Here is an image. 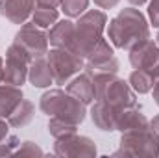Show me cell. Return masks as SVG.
I'll return each instance as SVG.
<instances>
[{"mask_svg":"<svg viewBox=\"0 0 159 158\" xmlns=\"http://www.w3.org/2000/svg\"><path fill=\"white\" fill-rule=\"evenodd\" d=\"M67 91H69L72 97H76L80 102H83V104H91V102H94V99H96L94 80L91 78L87 73L76 75L74 78L67 84Z\"/></svg>","mask_w":159,"mask_h":158,"instance_id":"cell-11","label":"cell"},{"mask_svg":"<svg viewBox=\"0 0 159 158\" xmlns=\"http://www.w3.org/2000/svg\"><path fill=\"white\" fill-rule=\"evenodd\" d=\"M35 4H44V6L57 7V6H61V0H35Z\"/></svg>","mask_w":159,"mask_h":158,"instance_id":"cell-25","label":"cell"},{"mask_svg":"<svg viewBox=\"0 0 159 158\" xmlns=\"http://www.w3.org/2000/svg\"><path fill=\"white\" fill-rule=\"evenodd\" d=\"M57 21H59V11H57V7L44 6V4H35V9H34V13H32V22H34V24H37L39 28L46 30V28H52Z\"/></svg>","mask_w":159,"mask_h":158,"instance_id":"cell-15","label":"cell"},{"mask_svg":"<svg viewBox=\"0 0 159 158\" xmlns=\"http://www.w3.org/2000/svg\"><path fill=\"white\" fill-rule=\"evenodd\" d=\"M32 62L34 60L28 56V52L24 48L11 43V47L6 52V65H4V80L2 82L20 87L28 78V71H30Z\"/></svg>","mask_w":159,"mask_h":158,"instance_id":"cell-6","label":"cell"},{"mask_svg":"<svg viewBox=\"0 0 159 158\" xmlns=\"http://www.w3.org/2000/svg\"><path fill=\"white\" fill-rule=\"evenodd\" d=\"M7 132H9V123L0 117V141H2V140H6V138L9 136Z\"/></svg>","mask_w":159,"mask_h":158,"instance_id":"cell-24","label":"cell"},{"mask_svg":"<svg viewBox=\"0 0 159 158\" xmlns=\"http://www.w3.org/2000/svg\"><path fill=\"white\" fill-rule=\"evenodd\" d=\"M19 140L15 136H7L6 140L0 141V155H15V151L19 149Z\"/></svg>","mask_w":159,"mask_h":158,"instance_id":"cell-20","label":"cell"},{"mask_svg":"<svg viewBox=\"0 0 159 158\" xmlns=\"http://www.w3.org/2000/svg\"><path fill=\"white\" fill-rule=\"evenodd\" d=\"M152 95H154V101H156V104L159 106V78L156 80V84H154V87H152Z\"/></svg>","mask_w":159,"mask_h":158,"instance_id":"cell-27","label":"cell"},{"mask_svg":"<svg viewBox=\"0 0 159 158\" xmlns=\"http://www.w3.org/2000/svg\"><path fill=\"white\" fill-rule=\"evenodd\" d=\"M148 19L156 28H159V0H150V4H148Z\"/></svg>","mask_w":159,"mask_h":158,"instance_id":"cell-22","label":"cell"},{"mask_svg":"<svg viewBox=\"0 0 159 158\" xmlns=\"http://www.w3.org/2000/svg\"><path fill=\"white\" fill-rule=\"evenodd\" d=\"M35 9V0H0V15L13 24H24Z\"/></svg>","mask_w":159,"mask_h":158,"instance_id":"cell-10","label":"cell"},{"mask_svg":"<svg viewBox=\"0 0 159 158\" xmlns=\"http://www.w3.org/2000/svg\"><path fill=\"white\" fill-rule=\"evenodd\" d=\"M120 0H94V4L100 7V9H111L119 4Z\"/></svg>","mask_w":159,"mask_h":158,"instance_id":"cell-23","label":"cell"},{"mask_svg":"<svg viewBox=\"0 0 159 158\" xmlns=\"http://www.w3.org/2000/svg\"><path fill=\"white\" fill-rule=\"evenodd\" d=\"M4 80V60L0 58V82Z\"/></svg>","mask_w":159,"mask_h":158,"instance_id":"cell-29","label":"cell"},{"mask_svg":"<svg viewBox=\"0 0 159 158\" xmlns=\"http://www.w3.org/2000/svg\"><path fill=\"white\" fill-rule=\"evenodd\" d=\"M128 84H129L131 89L137 91V93H150L152 87H154V84H156V77H154L150 71H146V69H135V71L129 75Z\"/></svg>","mask_w":159,"mask_h":158,"instance_id":"cell-16","label":"cell"},{"mask_svg":"<svg viewBox=\"0 0 159 158\" xmlns=\"http://www.w3.org/2000/svg\"><path fill=\"white\" fill-rule=\"evenodd\" d=\"M129 63L133 69H146L156 80L159 78V45L152 39L139 43L129 50Z\"/></svg>","mask_w":159,"mask_h":158,"instance_id":"cell-8","label":"cell"},{"mask_svg":"<svg viewBox=\"0 0 159 158\" xmlns=\"http://www.w3.org/2000/svg\"><path fill=\"white\" fill-rule=\"evenodd\" d=\"M41 112L48 117H56L78 126L85 119V104L63 89H50L41 97Z\"/></svg>","mask_w":159,"mask_h":158,"instance_id":"cell-4","label":"cell"},{"mask_svg":"<svg viewBox=\"0 0 159 158\" xmlns=\"http://www.w3.org/2000/svg\"><path fill=\"white\" fill-rule=\"evenodd\" d=\"M54 153L59 156H80V155L91 156V155H96V147L89 138L78 136L74 132V134H67L63 138H56Z\"/></svg>","mask_w":159,"mask_h":158,"instance_id":"cell-9","label":"cell"},{"mask_svg":"<svg viewBox=\"0 0 159 158\" xmlns=\"http://www.w3.org/2000/svg\"><path fill=\"white\" fill-rule=\"evenodd\" d=\"M157 45H159V34H157Z\"/></svg>","mask_w":159,"mask_h":158,"instance_id":"cell-30","label":"cell"},{"mask_svg":"<svg viewBox=\"0 0 159 158\" xmlns=\"http://www.w3.org/2000/svg\"><path fill=\"white\" fill-rule=\"evenodd\" d=\"M32 119H34V104H32L30 101L22 99V101L17 104V108L9 114V117L6 119V121L9 123V126H24V125H28Z\"/></svg>","mask_w":159,"mask_h":158,"instance_id":"cell-17","label":"cell"},{"mask_svg":"<svg viewBox=\"0 0 159 158\" xmlns=\"http://www.w3.org/2000/svg\"><path fill=\"white\" fill-rule=\"evenodd\" d=\"M129 4H133V6H144L148 0H128Z\"/></svg>","mask_w":159,"mask_h":158,"instance_id":"cell-28","label":"cell"},{"mask_svg":"<svg viewBox=\"0 0 159 158\" xmlns=\"http://www.w3.org/2000/svg\"><path fill=\"white\" fill-rule=\"evenodd\" d=\"M46 62L52 71L54 84H59V86L69 84L85 67L83 58L70 48H52L50 52H46Z\"/></svg>","mask_w":159,"mask_h":158,"instance_id":"cell-5","label":"cell"},{"mask_svg":"<svg viewBox=\"0 0 159 158\" xmlns=\"http://www.w3.org/2000/svg\"><path fill=\"white\" fill-rule=\"evenodd\" d=\"M94 87H96V99L91 108L93 123L106 132L117 130V123L120 116L139 106L135 93L128 82L119 78L117 75H106V77H94Z\"/></svg>","mask_w":159,"mask_h":158,"instance_id":"cell-1","label":"cell"},{"mask_svg":"<svg viewBox=\"0 0 159 158\" xmlns=\"http://www.w3.org/2000/svg\"><path fill=\"white\" fill-rule=\"evenodd\" d=\"M107 37L117 48L131 50L139 43L150 39V28L146 17L135 9V7H126L109 22L107 26Z\"/></svg>","mask_w":159,"mask_h":158,"instance_id":"cell-2","label":"cell"},{"mask_svg":"<svg viewBox=\"0 0 159 158\" xmlns=\"http://www.w3.org/2000/svg\"><path fill=\"white\" fill-rule=\"evenodd\" d=\"M89 0H61V11L69 19H78L87 11Z\"/></svg>","mask_w":159,"mask_h":158,"instance_id":"cell-18","label":"cell"},{"mask_svg":"<svg viewBox=\"0 0 159 158\" xmlns=\"http://www.w3.org/2000/svg\"><path fill=\"white\" fill-rule=\"evenodd\" d=\"M107 17L102 9H89L78 17V22H74V37L70 50H74L83 60L89 58L93 48L104 37Z\"/></svg>","mask_w":159,"mask_h":158,"instance_id":"cell-3","label":"cell"},{"mask_svg":"<svg viewBox=\"0 0 159 158\" xmlns=\"http://www.w3.org/2000/svg\"><path fill=\"white\" fill-rule=\"evenodd\" d=\"M22 89L19 86L4 84L0 86V117L7 119L9 114L17 108V104L22 101Z\"/></svg>","mask_w":159,"mask_h":158,"instance_id":"cell-14","label":"cell"},{"mask_svg":"<svg viewBox=\"0 0 159 158\" xmlns=\"http://www.w3.org/2000/svg\"><path fill=\"white\" fill-rule=\"evenodd\" d=\"M48 132H50L54 138H63V136H67V134H74V132H76V125L67 123V121H61V119H56V117H50Z\"/></svg>","mask_w":159,"mask_h":158,"instance_id":"cell-19","label":"cell"},{"mask_svg":"<svg viewBox=\"0 0 159 158\" xmlns=\"http://www.w3.org/2000/svg\"><path fill=\"white\" fill-rule=\"evenodd\" d=\"M13 43L19 45L20 48H24L32 60L46 56L48 45H50L48 43V34L43 28H39L37 24H34V22H24L20 26V30L17 32Z\"/></svg>","mask_w":159,"mask_h":158,"instance_id":"cell-7","label":"cell"},{"mask_svg":"<svg viewBox=\"0 0 159 158\" xmlns=\"http://www.w3.org/2000/svg\"><path fill=\"white\" fill-rule=\"evenodd\" d=\"M150 126H152V130L156 132V136H157V141H159V116H156V117L150 121Z\"/></svg>","mask_w":159,"mask_h":158,"instance_id":"cell-26","label":"cell"},{"mask_svg":"<svg viewBox=\"0 0 159 158\" xmlns=\"http://www.w3.org/2000/svg\"><path fill=\"white\" fill-rule=\"evenodd\" d=\"M74 37V22L72 21H57L48 30V43L54 48H70Z\"/></svg>","mask_w":159,"mask_h":158,"instance_id":"cell-12","label":"cell"},{"mask_svg":"<svg viewBox=\"0 0 159 158\" xmlns=\"http://www.w3.org/2000/svg\"><path fill=\"white\" fill-rule=\"evenodd\" d=\"M15 153H17V155H43V151H41L35 143H32V141H24V143H20L19 149H17Z\"/></svg>","mask_w":159,"mask_h":158,"instance_id":"cell-21","label":"cell"},{"mask_svg":"<svg viewBox=\"0 0 159 158\" xmlns=\"http://www.w3.org/2000/svg\"><path fill=\"white\" fill-rule=\"evenodd\" d=\"M28 80L32 82V86L35 87H50L54 84V77H52V71L48 67V62H46V56L37 58L30 63V71H28Z\"/></svg>","mask_w":159,"mask_h":158,"instance_id":"cell-13","label":"cell"}]
</instances>
